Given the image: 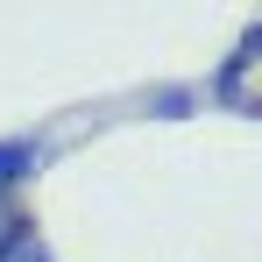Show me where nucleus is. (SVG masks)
<instances>
[{"label":"nucleus","mask_w":262,"mask_h":262,"mask_svg":"<svg viewBox=\"0 0 262 262\" xmlns=\"http://www.w3.org/2000/svg\"><path fill=\"white\" fill-rule=\"evenodd\" d=\"M0 262H50L43 234H36V220L14 213V206H0Z\"/></svg>","instance_id":"3"},{"label":"nucleus","mask_w":262,"mask_h":262,"mask_svg":"<svg viewBox=\"0 0 262 262\" xmlns=\"http://www.w3.org/2000/svg\"><path fill=\"white\" fill-rule=\"evenodd\" d=\"M255 57H262V21H248L241 36H234V50L220 57V71L206 78V99H220V106H234V114H248V71H255Z\"/></svg>","instance_id":"1"},{"label":"nucleus","mask_w":262,"mask_h":262,"mask_svg":"<svg viewBox=\"0 0 262 262\" xmlns=\"http://www.w3.org/2000/svg\"><path fill=\"white\" fill-rule=\"evenodd\" d=\"M43 163H50V149L36 142V135H7V142H0V206H7L21 184H36Z\"/></svg>","instance_id":"2"},{"label":"nucleus","mask_w":262,"mask_h":262,"mask_svg":"<svg viewBox=\"0 0 262 262\" xmlns=\"http://www.w3.org/2000/svg\"><path fill=\"white\" fill-rule=\"evenodd\" d=\"M191 99H199L191 85H163V92H149V114H156V121H184Z\"/></svg>","instance_id":"4"}]
</instances>
